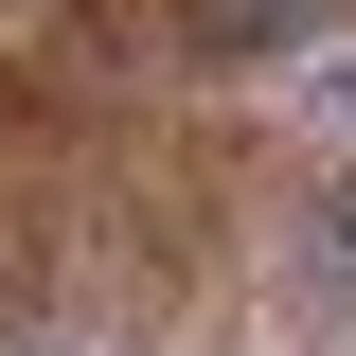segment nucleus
Returning <instances> with one entry per match:
<instances>
[{"mask_svg":"<svg viewBox=\"0 0 356 356\" xmlns=\"http://www.w3.org/2000/svg\"><path fill=\"white\" fill-rule=\"evenodd\" d=\"M285 36H356V0H54L36 54L89 89H196V72H250Z\"/></svg>","mask_w":356,"mask_h":356,"instance_id":"obj_1","label":"nucleus"}]
</instances>
